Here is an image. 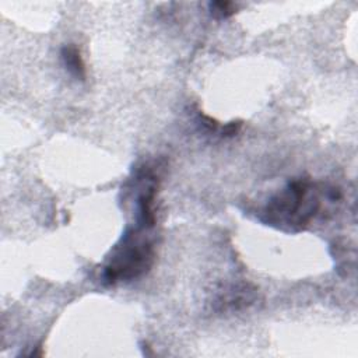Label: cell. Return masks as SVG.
<instances>
[{
  "instance_id": "cell-2",
  "label": "cell",
  "mask_w": 358,
  "mask_h": 358,
  "mask_svg": "<svg viewBox=\"0 0 358 358\" xmlns=\"http://www.w3.org/2000/svg\"><path fill=\"white\" fill-rule=\"evenodd\" d=\"M152 262V249L147 242H134L133 236L123 239V246L105 267L103 280L113 284L120 280L136 278L148 270Z\"/></svg>"
},
{
  "instance_id": "cell-4",
  "label": "cell",
  "mask_w": 358,
  "mask_h": 358,
  "mask_svg": "<svg viewBox=\"0 0 358 358\" xmlns=\"http://www.w3.org/2000/svg\"><path fill=\"white\" fill-rule=\"evenodd\" d=\"M210 8L214 15H220V17H228L234 14V4L228 1H214L210 4Z\"/></svg>"
},
{
  "instance_id": "cell-1",
  "label": "cell",
  "mask_w": 358,
  "mask_h": 358,
  "mask_svg": "<svg viewBox=\"0 0 358 358\" xmlns=\"http://www.w3.org/2000/svg\"><path fill=\"white\" fill-rule=\"evenodd\" d=\"M308 182L296 180L289 183L284 192L275 196L267 206V215L274 217L275 222L291 225H303L313 217L319 208V201L309 194Z\"/></svg>"
},
{
  "instance_id": "cell-3",
  "label": "cell",
  "mask_w": 358,
  "mask_h": 358,
  "mask_svg": "<svg viewBox=\"0 0 358 358\" xmlns=\"http://www.w3.org/2000/svg\"><path fill=\"white\" fill-rule=\"evenodd\" d=\"M62 60L70 74H73L76 78L84 80L85 77L84 62L81 59L80 50L74 45H67L62 48Z\"/></svg>"
}]
</instances>
